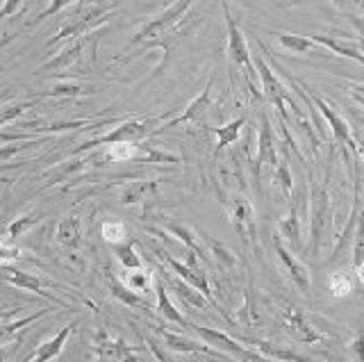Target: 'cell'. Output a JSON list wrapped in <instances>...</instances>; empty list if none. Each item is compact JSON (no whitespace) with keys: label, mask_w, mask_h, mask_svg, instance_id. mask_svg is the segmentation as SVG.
I'll use <instances>...</instances> for the list:
<instances>
[{"label":"cell","mask_w":364,"mask_h":362,"mask_svg":"<svg viewBox=\"0 0 364 362\" xmlns=\"http://www.w3.org/2000/svg\"><path fill=\"white\" fill-rule=\"evenodd\" d=\"M18 257H21V248L14 242H9L7 237L5 240H0V267H7L11 262H16Z\"/></svg>","instance_id":"obj_38"},{"label":"cell","mask_w":364,"mask_h":362,"mask_svg":"<svg viewBox=\"0 0 364 362\" xmlns=\"http://www.w3.org/2000/svg\"><path fill=\"white\" fill-rule=\"evenodd\" d=\"M153 251H155V253H157L159 257H162V260H164V262H166V265H168L171 269H173V274H176L178 278H182V280H185V282H189L191 287H196V289H198V292L203 294V297L208 299V301H210V303L214 305V308H216V310H219V312H221V314L225 316L228 321H230V314H228V312H225V310L221 308V305L214 301V294H212V289H210V282H208V274H205L203 269H198V265H189V262H187V265H182L180 260L171 257L168 253L159 251V248H155V246H153Z\"/></svg>","instance_id":"obj_9"},{"label":"cell","mask_w":364,"mask_h":362,"mask_svg":"<svg viewBox=\"0 0 364 362\" xmlns=\"http://www.w3.org/2000/svg\"><path fill=\"white\" fill-rule=\"evenodd\" d=\"M166 117L168 115H164V117H153V119H132V121H125V123H121L119 128H114L112 132L100 134V137L82 144V149H80V151H89V149H94V146H107V144L109 146L112 144H136L139 139H146L148 134L157 132L155 126H159V123H162Z\"/></svg>","instance_id":"obj_4"},{"label":"cell","mask_w":364,"mask_h":362,"mask_svg":"<svg viewBox=\"0 0 364 362\" xmlns=\"http://www.w3.org/2000/svg\"><path fill=\"white\" fill-rule=\"evenodd\" d=\"M364 262V210H360L355 235H353V265Z\"/></svg>","instance_id":"obj_36"},{"label":"cell","mask_w":364,"mask_h":362,"mask_svg":"<svg viewBox=\"0 0 364 362\" xmlns=\"http://www.w3.org/2000/svg\"><path fill=\"white\" fill-rule=\"evenodd\" d=\"M41 219V212H30V214H23V217L14 219L9 225H7V240L9 242H16L18 237L26 235L32 225H37Z\"/></svg>","instance_id":"obj_28"},{"label":"cell","mask_w":364,"mask_h":362,"mask_svg":"<svg viewBox=\"0 0 364 362\" xmlns=\"http://www.w3.org/2000/svg\"><path fill=\"white\" fill-rule=\"evenodd\" d=\"M0 362H5V358H3V353H0Z\"/></svg>","instance_id":"obj_48"},{"label":"cell","mask_w":364,"mask_h":362,"mask_svg":"<svg viewBox=\"0 0 364 362\" xmlns=\"http://www.w3.org/2000/svg\"><path fill=\"white\" fill-rule=\"evenodd\" d=\"M109 16V9L107 7H87V9H80L77 14H73L71 18H66L64 23H62V28H60V32L46 43V48H50V46H55V43H60V41H64V39H80V37H85V35H89L91 32V28L94 26H98V23H102Z\"/></svg>","instance_id":"obj_6"},{"label":"cell","mask_w":364,"mask_h":362,"mask_svg":"<svg viewBox=\"0 0 364 362\" xmlns=\"http://www.w3.org/2000/svg\"><path fill=\"white\" fill-rule=\"evenodd\" d=\"M212 89H214V75L210 78V82L205 85L203 94H200L196 100H191V103L185 107V112H182V115H180L178 119H173V121L164 123V126L159 128V130L176 128V126H180V123H187V121H193V123H203V121H205V117H208V112H210V103H212Z\"/></svg>","instance_id":"obj_16"},{"label":"cell","mask_w":364,"mask_h":362,"mask_svg":"<svg viewBox=\"0 0 364 362\" xmlns=\"http://www.w3.org/2000/svg\"><path fill=\"white\" fill-rule=\"evenodd\" d=\"M221 7H223V16H225V28H228V55H230V62L239 69V73H244L246 82L250 87L255 98H259V87H257V69H255V62L250 58V50H248V43L242 28L237 26L235 16L230 14V7H228L225 0H221Z\"/></svg>","instance_id":"obj_2"},{"label":"cell","mask_w":364,"mask_h":362,"mask_svg":"<svg viewBox=\"0 0 364 362\" xmlns=\"http://www.w3.org/2000/svg\"><path fill=\"white\" fill-rule=\"evenodd\" d=\"M273 37L278 39V43L294 55H307L314 50V41L310 37L303 35H291V32H273Z\"/></svg>","instance_id":"obj_25"},{"label":"cell","mask_w":364,"mask_h":362,"mask_svg":"<svg viewBox=\"0 0 364 362\" xmlns=\"http://www.w3.org/2000/svg\"><path fill=\"white\" fill-rule=\"evenodd\" d=\"M107 285H109V292L114 299H119L121 303L130 305V308H141V310H148V303L144 299H139V294L132 292L125 282L117 280L114 276H107Z\"/></svg>","instance_id":"obj_24"},{"label":"cell","mask_w":364,"mask_h":362,"mask_svg":"<svg viewBox=\"0 0 364 362\" xmlns=\"http://www.w3.org/2000/svg\"><path fill=\"white\" fill-rule=\"evenodd\" d=\"M77 324H80L77 319H73L71 324H66L55 337L46 339V342H43L41 346H37V351H34V353H32L26 362H50V360H55V358L64 351V346H66V342H68V337H71V333L75 331V326H77Z\"/></svg>","instance_id":"obj_17"},{"label":"cell","mask_w":364,"mask_h":362,"mask_svg":"<svg viewBox=\"0 0 364 362\" xmlns=\"http://www.w3.org/2000/svg\"><path fill=\"white\" fill-rule=\"evenodd\" d=\"M244 123H246V119L239 117V119L230 121L223 128H212V132L216 134V137H219V142H216V155H219L225 149V146H230V144H235L239 139V132H242Z\"/></svg>","instance_id":"obj_26"},{"label":"cell","mask_w":364,"mask_h":362,"mask_svg":"<svg viewBox=\"0 0 364 362\" xmlns=\"http://www.w3.org/2000/svg\"><path fill=\"white\" fill-rule=\"evenodd\" d=\"M23 3H26V0H5V5L0 7V21L7 18V16H14Z\"/></svg>","instance_id":"obj_44"},{"label":"cell","mask_w":364,"mask_h":362,"mask_svg":"<svg viewBox=\"0 0 364 362\" xmlns=\"http://www.w3.org/2000/svg\"><path fill=\"white\" fill-rule=\"evenodd\" d=\"M75 3V0H50V5L48 7H46L43 9V12L37 16V18H34L32 21V23H30V28H34V26H39L41 23V21H46V18H50L53 14H57V12H62V9L64 7H68V5H73Z\"/></svg>","instance_id":"obj_40"},{"label":"cell","mask_w":364,"mask_h":362,"mask_svg":"<svg viewBox=\"0 0 364 362\" xmlns=\"http://www.w3.org/2000/svg\"><path fill=\"white\" fill-rule=\"evenodd\" d=\"M193 3H196V0H176L173 5H168L164 12H159L155 18H151L139 32H136V35L130 39L128 48L139 46V43H151V41H159L164 37H171L176 32V28L182 23V18L187 16L189 7Z\"/></svg>","instance_id":"obj_3"},{"label":"cell","mask_w":364,"mask_h":362,"mask_svg":"<svg viewBox=\"0 0 364 362\" xmlns=\"http://www.w3.org/2000/svg\"><path fill=\"white\" fill-rule=\"evenodd\" d=\"M32 105H34V100H26V103L11 105V107H7L5 112H0V126H3V123H7V121H11L14 117H18L21 112H26V110L32 107Z\"/></svg>","instance_id":"obj_42"},{"label":"cell","mask_w":364,"mask_h":362,"mask_svg":"<svg viewBox=\"0 0 364 362\" xmlns=\"http://www.w3.org/2000/svg\"><path fill=\"white\" fill-rule=\"evenodd\" d=\"M155 292H157V312L162 314L164 319L178 324L180 328H189V321L185 319V316H182V312L176 308V305L171 303L168 292H166V287H164V282H162V280H155Z\"/></svg>","instance_id":"obj_22"},{"label":"cell","mask_w":364,"mask_h":362,"mask_svg":"<svg viewBox=\"0 0 364 362\" xmlns=\"http://www.w3.org/2000/svg\"><path fill=\"white\" fill-rule=\"evenodd\" d=\"M48 312V310H39L37 314H30V316H26V319H18V321H14V324H3L0 326V344L3 342H7V339L11 337V335H16L23 326H30V324H34L37 319H41V316Z\"/></svg>","instance_id":"obj_35"},{"label":"cell","mask_w":364,"mask_h":362,"mask_svg":"<svg viewBox=\"0 0 364 362\" xmlns=\"http://www.w3.org/2000/svg\"><path fill=\"white\" fill-rule=\"evenodd\" d=\"M166 228H168L171 233H173L180 242H185V246L189 248V253H193V255H203L200 246H198V242H196V237L191 235V230L182 228V225H176V223H166Z\"/></svg>","instance_id":"obj_37"},{"label":"cell","mask_w":364,"mask_h":362,"mask_svg":"<svg viewBox=\"0 0 364 362\" xmlns=\"http://www.w3.org/2000/svg\"><path fill=\"white\" fill-rule=\"evenodd\" d=\"M333 225V198L326 183H318L310 174V244H307V255L318 257L321 246Z\"/></svg>","instance_id":"obj_1"},{"label":"cell","mask_w":364,"mask_h":362,"mask_svg":"<svg viewBox=\"0 0 364 362\" xmlns=\"http://www.w3.org/2000/svg\"><path fill=\"white\" fill-rule=\"evenodd\" d=\"M273 248H276V255H278V260H280V265H282V269H284V274L289 276V280L296 285V289H301V292L305 294V297H310L312 278H310V271H307V267L291 253V248L282 242V237L273 235Z\"/></svg>","instance_id":"obj_10"},{"label":"cell","mask_w":364,"mask_h":362,"mask_svg":"<svg viewBox=\"0 0 364 362\" xmlns=\"http://www.w3.org/2000/svg\"><path fill=\"white\" fill-rule=\"evenodd\" d=\"M310 39L314 43H321V46H326L328 50H333L337 55H344V58H350V60L364 64V53L358 46H353V43H346V41L335 39V37H326V35H310Z\"/></svg>","instance_id":"obj_23"},{"label":"cell","mask_w":364,"mask_h":362,"mask_svg":"<svg viewBox=\"0 0 364 362\" xmlns=\"http://www.w3.org/2000/svg\"><path fill=\"white\" fill-rule=\"evenodd\" d=\"M273 169L278 166V146H276V134H273L271 121L267 115L259 117V134H257V157L253 162V178L259 180L262 169Z\"/></svg>","instance_id":"obj_11"},{"label":"cell","mask_w":364,"mask_h":362,"mask_svg":"<svg viewBox=\"0 0 364 362\" xmlns=\"http://www.w3.org/2000/svg\"><path fill=\"white\" fill-rule=\"evenodd\" d=\"M271 180H273V185H276L284 196L291 198V191H294V176H291V169H289V162H287V160L278 162V166L271 171Z\"/></svg>","instance_id":"obj_29"},{"label":"cell","mask_w":364,"mask_h":362,"mask_svg":"<svg viewBox=\"0 0 364 362\" xmlns=\"http://www.w3.org/2000/svg\"><path fill=\"white\" fill-rule=\"evenodd\" d=\"M353 139H355V149H358V157L364 162V119L355 117V123L350 126Z\"/></svg>","instance_id":"obj_41"},{"label":"cell","mask_w":364,"mask_h":362,"mask_svg":"<svg viewBox=\"0 0 364 362\" xmlns=\"http://www.w3.org/2000/svg\"><path fill=\"white\" fill-rule=\"evenodd\" d=\"M98 39H100V32H89V35H85V37H80V39H73L68 46L57 55L55 60H50V62H46L41 69H39V73H43V71H64V69H68L73 62H77L80 58H82V53L87 50V46H94V43H98Z\"/></svg>","instance_id":"obj_13"},{"label":"cell","mask_w":364,"mask_h":362,"mask_svg":"<svg viewBox=\"0 0 364 362\" xmlns=\"http://www.w3.org/2000/svg\"><path fill=\"white\" fill-rule=\"evenodd\" d=\"M255 62V69H257V75H259V82H262V92H264V98L269 100V103L278 110V115H280V119L284 121L287 119V107L289 105V110H294L296 112V117L301 119V112H299V107H296V103L289 98V89L284 87L282 82H280V78L271 71V66L267 64V60H262V58H255L253 60ZM303 121V119H301Z\"/></svg>","instance_id":"obj_5"},{"label":"cell","mask_w":364,"mask_h":362,"mask_svg":"<svg viewBox=\"0 0 364 362\" xmlns=\"http://www.w3.org/2000/svg\"><path fill=\"white\" fill-rule=\"evenodd\" d=\"M230 219L232 225L237 228V233L248 240L250 244H257V230H255V210L250 206V201L244 196H235L230 201Z\"/></svg>","instance_id":"obj_15"},{"label":"cell","mask_w":364,"mask_h":362,"mask_svg":"<svg viewBox=\"0 0 364 362\" xmlns=\"http://www.w3.org/2000/svg\"><path fill=\"white\" fill-rule=\"evenodd\" d=\"M23 149H28L26 144H11V146H0V162H5V160H11L18 151Z\"/></svg>","instance_id":"obj_45"},{"label":"cell","mask_w":364,"mask_h":362,"mask_svg":"<svg viewBox=\"0 0 364 362\" xmlns=\"http://www.w3.org/2000/svg\"><path fill=\"white\" fill-rule=\"evenodd\" d=\"M280 321L287 328L291 337L299 339L301 344H318L321 342V333L312 326V321L299 310V308H282L280 310Z\"/></svg>","instance_id":"obj_12"},{"label":"cell","mask_w":364,"mask_h":362,"mask_svg":"<svg viewBox=\"0 0 364 362\" xmlns=\"http://www.w3.org/2000/svg\"><path fill=\"white\" fill-rule=\"evenodd\" d=\"M102 237L114 246V244H121L123 237H125V225L121 221H107L102 223Z\"/></svg>","instance_id":"obj_39"},{"label":"cell","mask_w":364,"mask_h":362,"mask_svg":"<svg viewBox=\"0 0 364 362\" xmlns=\"http://www.w3.org/2000/svg\"><path fill=\"white\" fill-rule=\"evenodd\" d=\"M350 353L358 362H364V331H360L355 335V339L350 342Z\"/></svg>","instance_id":"obj_43"},{"label":"cell","mask_w":364,"mask_h":362,"mask_svg":"<svg viewBox=\"0 0 364 362\" xmlns=\"http://www.w3.org/2000/svg\"><path fill=\"white\" fill-rule=\"evenodd\" d=\"M310 98H312V103L316 105V110L326 117L330 130H333L335 142L341 144V146H346V149H350L353 153L358 155L355 139H353V132H350V123H348L346 119H341V117L337 115V112H335V107H330L321 96H316V94H314V96H310Z\"/></svg>","instance_id":"obj_14"},{"label":"cell","mask_w":364,"mask_h":362,"mask_svg":"<svg viewBox=\"0 0 364 362\" xmlns=\"http://www.w3.org/2000/svg\"><path fill=\"white\" fill-rule=\"evenodd\" d=\"M114 255H117V260L125 267V271L141 269V257L136 255V251H134V242L114 244Z\"/></svg>","instance_id":"obj_30"},{"label":"cell","mask_w":364,"mask_h":362,"mask_svg":"<svg viewBox=\"0 0 364 362\" xmlns=\"http://www.w3.org/2000/svg\"><path fill=\"white\" fill-rule=\"evenodd\" d=\"M328 287H330V292H333V297L344 299V297H348V294L353 292V278L346 274V271H337V274L330 276Z\"/></svg>","instance_id":"obj_31"},{"label":"cell","mask_w":364,"mask_h":362,"mask_svg":"<svg viewBox=\"0 0 364 362\" xmlns=\"http://www.w3.org/2000/svg\"><path fill=\"white\" fill-rule=\"evenodd\" d=\"M0 280H5V282H9V285H14V287L34 292V294H39V297L48 299V301H55V297H50L48 292H43V285H41V280L37 276L26 274V271H21V269H14L11 265L0 267Z\"/></svg>","instance_id":"obj_18"},{"label":"cell","mask_w":364,"mask_h":362,"mask_svg":"<svg viewBox=\"0 0 364 362\" xmlns=\"http://www.w3.org/2000/svg\"><path fill=\"white\" fill-rule=\"evenodd\" d=\"M155 333L164 339L166 348L176 351V353H205V356H216V351L212 346H205V344H198L193 342L189 337H182V335H176V333H168L164 331L162 326L155 328Z\"/></svg>","instance_id":"obj_20"},{"label":"cell","mask_w":364,"mask_h":362,"mask_svg":"<svg viewBox=\"0 0 364 362\" xmlns=\"http://www.w3.org/2000/svg\"><path fill=\"white\" fill-rule=\"evenodd\" d=\"M355 274H358V280L364 285V262H360V265L355 267Z\"/></svg>","instance_id":"obj_47"},{"label":"cell","mask_w":364,"mask_h":362,"mask_svg":"<svg viewBox=\"0 0 364 362\" xmlns=\"http://www.w3.org/2000/svg\"><path fill=\"white\" fill-rule=\"evenodd\" d=\"M189 328H193L205 342H208L214 351H223V353L228 356H235L239 360H244V362H271L269 358H264L262 353H257V351H250L248 346L244 344H239L235 337L230 335H225L221 331H214V328H205V326H198V324H189Z\"/></svg>","instance_id":"obj_8"},{"label":"cell","mask_w":364,"mask_h":362,"mask_svg":"<svg viewBox=\"0 0 364 362\" xmlns=\"http://www.w3.org/2000/svg\"><path fill=\"white\" fill-rule=\"evenodd\" d=\"M350 94H353V98L358 100V103L364 105V87H353V89H350Z\"/></svg>","instance_id":"obj_46"},{"label":"cell","mask_w":364,"mask_h":362,"mask_svg":"<svg viewBox=\"0 0 364 362\" xmlns=\"http://www.w3.org/2000/svg\"><path fill=\"white\" fill-rule=\"evenodd\" d=\"M171 285H173V289H176V294H178L180 299H185V301H187V305H193V308L203 310L205 305L210 303V301L205 299L203 294H200V292L196 289V287H191L189 282H185V280H182V278H178V276H176L173 280H171Z\"/></svg>","instance_id":"obj_27"},{"label":"cell","mask_w":364,"mask_h":362,"mask_svg":"<svg viewBox=\"0 0 364 362\" xmlns=\"http://www.w3.org/2000/svg\"><path fill=\"white\" fill-rule=\"evenodd\" d=\"M278 233L291 248H296V251H301L303 248V225H301L299 203L296 201H291V208H289L287 217H282L278 221Z\"/></svg>","instance_id":"obj_19"},{"label":"cell","mask_w":364,"mask_h":362,"mask_svg":"<svg viewBox=\"0 0 364 362\" xmlns=\"http://www.w3.org/2000/svg\"><path fill=\"white\" fill-rule=\"evenodd\" d=\"M155 189H157L155 183H132V185L125 187V191L121 194V201L125 203V206H132V203L141 201L146 194H153Z\"/></svg>","instance_id":"obj_33"},{"label":"cell","mask_w":364,"mask_h":362,"mask_svg":"<svg viewBox=\"0 0 364 362\" xmlns=\"http://www.w3.org/2000/svg\"><path fill=\"white\" fill-rule=\"evenodd\" d=\"M55 240L60 246L68 248V251L80 248V244H82V221H80V217H66L57 223Z\"/></svg>","instance_id":"obj_21"},{"label":"cell","mask_w":364,"mask_h":362,"mask_svg":"<svg viewBox=\"0 0 364 362\" xmlns=\"http://www.w3.org/2000/svg\"><path fill=\"white\" fill-rule=\"evenodd\" d=\"M125 285H128L132 292H148V287H151V274L148 271H144V269H132V271H125Z\"/></svg>","instance_id":"obj_34"},{"label":"cell","mask_w":364,"mask_h":362,"mask_svg":"<svg viewBox=\"0 0 364 362\" xmlns=\"http://www.w3.org/2000/svg\"><path fill=\"white\" fill-rule=\"evenodd\" d=\"M144 346H130L121 337L98 331L94 337V362H141Z\"/></svg>","instance_id":"obj_7"},{"label":"cell","mask_w":364,"mask_h":362,"mask_svg":"<svg viewBox=\"0 0 364 362\" xmlns=\"http://www.w3.org/2000/svg\"><path fill=\"white\" fill-rule=\"evenodd\" d=\"M139 155V146L136 144H112L107 151L109 162H130Z\"/></svg>","instance_id":"obj_32"}]
</instances>
